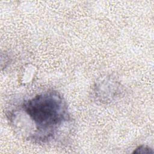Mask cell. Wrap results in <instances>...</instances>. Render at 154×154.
<instances>
[{"instance_id":"obj_2","label":"cell","mask_w":154,"mask_h":154,"mask_svg":"<svg viewBox=\"0 0 154 154\" xmlns=\"http://www.w3.org/2000/svg\"><path fill=\"white\" fill-rule=\"evenodd\" d=\"M133 153H141V154H153V151L152 150V149H151L150 147L147 146H144V145H141L138 146V147H137L135 149V150H134V151L133 152Z\"/></svg>"},{"instance_id":"obj_1","label":"cell","mask_w":154,"mask_h":154,"mask_svg":"<svg viewBox=\"0 0 154 154\" xmlns=\"http://www.w3.org/2000/svg\"><path fill=\"white\" fill-rule=\"evenodd\" d=\"M7 118L14 129L35 143H49L56 139L71 117L61 93L48 90L25 99L8 111Z\"/></svg>"}]
</instances>
